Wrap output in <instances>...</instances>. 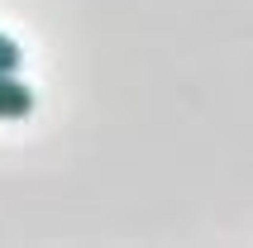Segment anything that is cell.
Returning a JSON list of instances; mask_svg holds the SVG:
<instances>
[{"label": "cell", "mask_w": 253, "mask_h": 248, "mask_svg": "<svg viewBox=\"0 0 253 248\" xmlns=\"http://www.w3.org/2000/svg\"><path fill=\"white\" fill-rule=\"evenodd\" d=\"M34 115V86H24L14 72H0V120H29Z\"/></svg>", "instance_id": "cell-1"}, {"label": "cell", "mask_w": 253, "mask_h": 248, "mask_svg": "<svg viewBox=\"0 0 253 248\" xmlns=\"http://www.w3.org/2000/svg\"><path fill=\"white\" fill-rule=\"evenodd\" d=\"M19 62H24V53H19V43L0 34V72H19Z\"/></svg>", "instance_id": "cell-2"}]
</instances>
